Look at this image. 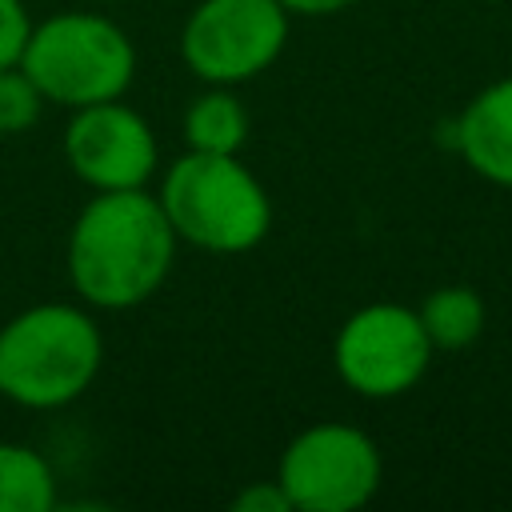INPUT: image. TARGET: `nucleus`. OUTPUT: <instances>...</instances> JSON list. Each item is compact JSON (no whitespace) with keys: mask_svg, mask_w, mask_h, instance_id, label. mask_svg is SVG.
Returning a JSON list of instances; mask_svg holds the SVG:
<instances>
[{"mask_svg":"<svg viewBox=\"0 0 512 512\" xmlns=\"http://www.w3.org/2000/svg\"><path fill=\"white\" fill-rule=\"evenodd\" d=\"M64 164L92 192L148 188L160 168V140L144 112L120 100L72 108L64 124Z\"/></svg>","mask_w":512,"mask_h":512,"instance_id":"obj_8","label":"nucleus"},{"mask_svg":"<svg viewBox=\"0 0 512 512\" xmlns=\"http://www.w3.org/2000/svg\"><path fill=\"white\" fill-rule=\"evenodd\" d=\"M184 144L192 152H224L240 156L248 144V108L232 88L208 84L184 112Z\"/></svg>","mask_w":512,"mask_h":512,"instance_id":"obj_11","label":"nucleus"},{"mask_svg":"<svg viewBox=\"0 0 512 512\" xmlns=\"http://www.w3.org/2000/svg\"><path fill=\"white\" fill-rule=\"evenodd\" d=\"M436 352H464L488 324V304L472 284H440L416 308Z\"/></svg>","mask_w":512,"mask_h":512,"instance_id":"obj_10","label":"nucleus"},{"mask_svg":"<svg viewBox=\"0 0 512 512\" xmlns=\"http://www.w3.org/2000/svg\"><path fill=\"white\" fill-rule=\"evenodd\" d=\"M60 504L56 472L44 452L0 440V512H52Z\"/></svg>","mask_w":512,"mask_h":512,"instance_id":"obj_12","label":"nucleus"},{"mask_svg":"<svg viewBox=\"0 0 512 512\" xmlns=\"http://www.w3.org/2000/svg\"><path fill=\"white\" fill-rule=\"evenodd\" d=\"M104 364V332L88 304L44 300L0 328V396L28 412L80 400Z\"/></svg>","mask_w":512,"mask_h":512,"instance_id":"obj_2","label":"nucleus"},{"mask_svg":"<svg viewBox=\"0 0 512 512\" xmlns=\"http://www.w3.org/2000/svg\"><path fill=\"white\" fill-rule=\"evenodd\" d=\"M436 348L416 316V308L396 300L360 304L332 340V364L348 392L364 400H396L412 392Z\"/></svg>","mask_w":512,"mask_h":512,"instance_id":"obj_7","label":"nucleus"},{"mask_svg":"<svg viewBox=\"0 0 512 512\" xmlns=\"http://www.w3.org/2000/svg\"><path fill=\"white\" fill-rule=\"evenodd\" d=\"M96 4H120V0H96Z\"/></svg>","mask_w":512,"mask_h":512,"instance_id":"obj_17","label":"nucleus"},{"mask_svg":"<svg viewBox=\"0 0 512 512\" xmlns=\"http://www.w3.org/2000/svg\"><path fill=\"white\" fill-rule=\"evenodd\" d=\"M156 200L176 240L212 256H244L272 232V196L240 156L188 148L164 168Z\"/></svg>","mask_w":512,"mask_h":512,"instance_id":"obj_3","label":"nucleus"},{"mask_svg":"<svg viewBox=\"0 0 512 512\" xmlns=\"http://www.w3.org/2000/svg\"><path fill=\"white\" fill-rule=\"evenodd\" d=\"M276 480L292 512H356L380 492L384 456L364 428L320 420L284 444Z\"/></svg>","mask_w":512,"mask_h":512,"instance_id":"obj_5","label":"nucleus"},{"mask_svg":"<svg viewBox=\"0 0 512 512\" xmlns=\"http://www.w3.org/2000/svg\"><path fill=\"white\" fill-rule=\"evenodd\" d=\"M28 32H32V16L24 0H0V68L20 64Z\"/></svg>","mask_w":512,"mask_h":512,"instance_id":"obj_14","label":"nucleus"},{"mask_svg":"<svg viewBox=\"0 0 512 512\" xmlns=\"http://www.w3.org/2000/svg\"><path fill=\"white\" fill-rule=\"evenodd\" d=\"M288 24L280 0H200L180 28V56L196 80L236 88L280 60Z\"/></svg>","mask_w":512,"mask_h":512,"instance_id":"obj_6","label":"nucleus"},{"mask_svg":"<svg viewBox=\"0 0 512 512\" xmlns=\"http://www.w3.org/2000/svg\"><path fill=\"white\" fill-rule=\"evenodd\" d=\"M280 4L288 8V16H336L356 0H280Z\"/></svg>","mask_w":512,"mask_h":512,"instance_id":"obj_16","label":"nucleus"},{"mask_svg":"<svg viewBox=\"0 0 512 512\" xmlns=\"http://www.w3.org/2000/svg\"><path fill=\"white\" fill-rule=\"evenodd\" d=\"M460 160L488 184L512 188V76L484 84L452 124Z\"/></svg>","mask_w":512,"mask_h":512,"instance_id":"obj_9","label":"nucleus"},{"mask_svg":"<svg viewBox=\"0 0 512 512\" xmlns=\"http://www.w3.org/2000/svg\"><path fill=\"white\" fill-rule=\"evenodd\" d=\"M44 92L36 88V80L12 64V68H0V136H24L40 124L44 116Z\"/></svg>","mask_w":512,"mask_h":512,"instance_id":"obj_13","label":"nucleus"},{"mask_svg":"<svg viewBox=\"0 0 512 512\" xmlns=\"http://www.w3.org/2000/svg\"><path fill=\"white\" fill-rule=\"evenodd\" d=\"M176 232L148 188L92 192L64 244L68 284L96 312H128L152 300L176 264Z\"/></svg>","mask_w":512,"mask_h":512,"instance_id":"obj_1","label":"nucleus"},{"mask_svg":"<svg viewBox=\"0 0 512 512\" xmlns=\"http://www.w3.org/2000/svg\"><path fill=\"white\" fill-rule=\"evenodd\" d=\"M20 68L36 80L48 104L84 108L120 100L136 80V44L104 12L68 8L32 24Z\"/></svg>","mask_w":512,"mask_h":512,"instance_id":"obj_4","label":"nucleus"},{"mask_svg":"<svg viewBox=\"0 0 512 512\" xmlns=\"http://www.w3.org/2000/svg\"><path fill=\"white\" fill-rule=\"evenodd\" d=\"M232 508L236 512H292V504H288V496H284L276 476L272 480H252L248 488H240L232 496Z\"/></svg>","mask_w":512,"mask_h":512,"instance_id":"obj_15","label":"nucleus"}]
</instances>
